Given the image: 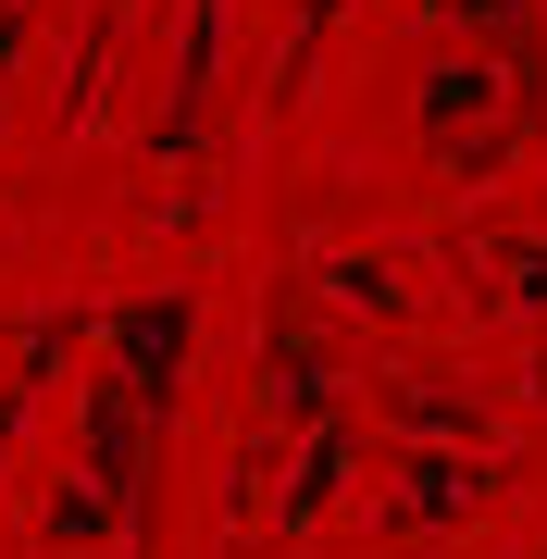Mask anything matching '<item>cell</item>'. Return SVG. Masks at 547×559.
Masks as SVG:
<instances>
[{
  "label": "cell",
  "mask_w": 547,
  "mask_h": 559,
  "mask_svg": "<svg viewBox=\"0 0 547 559\" xmlns=\"http://www.w3.org/2000/svg\"><path fill=\"white\" fill-rule=\"evenodd\" d=\"M212 100H224V0H187V25H175V100H163V162H187L212 138Z\"/></svg>",
  "instance_id": "cell-1"
},
{
  "label": "cell",
  "mask_w": 547,
  "mask_h": 559,
  "mask_svg": "<svg viewBox=\"0 0 547 559\" xmlns=\"http://www.w3.org/2000/svg\"><path fill=\"white\" fill-rule=\"evenodd\" d=\"M75 336H87V323H75V311H50V323H38V336H25V373H13V385H0V473H13V448H25V423H38V385H50V360H62V348H75Z\"/></svg>",
  "instance_id": "cell-2"
},
{
  "label": "cell",
  "mask_w": 547,
  "mask_h": 559,
  "mask_svg": "<svg viewBox=\"0 0 547 559\" xmlns=\"http://www.w3.org/2000/svg\"><path fill=\"white\" fill-rule=\"evenodd\" d=\"M535 399H547V360H535Z\"/></svg>",
  "instance_id": "cell-3"
}]
</instances>
